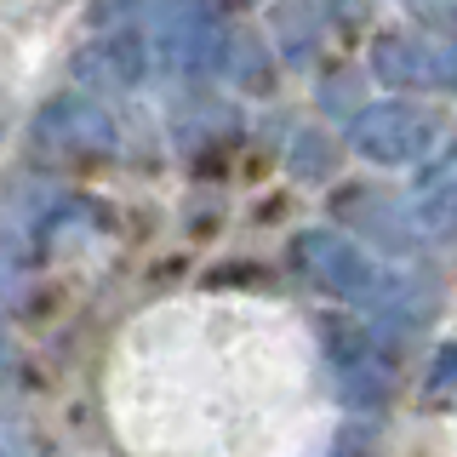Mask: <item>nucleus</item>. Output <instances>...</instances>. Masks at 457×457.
Here are the masks:
<instances>
[{
	"label": "nucleus",
	"mask_w": 457,
	"mask_h": 457,
	"mask_svg": "<svg viewBox=\"0 0 457 457\" xmlns=\"http://www.w3.org/2000/svg\"><path fill=\"white\" fill-rule=\"evenodd\" d=\"M149 40L171 75H218L228 57V29L206 0H149Z\"/></svg>",
	"instance_id": "1"
},
{
	"label": "nucleus",
	"mask_w": 457,
	"mask_h": 457,
	"mask_svg": "<svg viewBox=\"0 0 457 457\" xmlns=\"http://www.w3.org/2000/svg\"><path fill=\"white\" fill-rule=\"evenodd\" d=\"M292 252H297V263H303V275L314 286H326L332 297H349V303H389V275H383V263H371V257L354 246L349 235H337V228H303Z\"/></svg>",
	"instance_id": "2"
},
{
	"label": "nucleus",
	"mask_w": 457,
	"mask_h": 457,
	"mask_svg": "<svg viewBox=\"0 0 457 457\" xmlns=\"http://www.w3.org/2000/svg\"><path fill=\"white\" fill-rule=\"evenodd\" d=\"M349 143L366 154L371 166H411L423 161V149L435 143V120L418 109V104H366L361 114L349 120Z\"/></svg>",
	"instance_id": "3"
},
{
	"label": "nucleus",
	"mask_w": 457,
	"mask_h": 457,
	"mask_svg": "<svg viewBox=\"0 0 457 457\" xmlns=\"http://www.w3.org/2000/svg\"><path fill=\"white\" fill-rule=\"evenodd\" d=\"M35 143L46 154L92 161V154L114 149V120L92 104V97H52V104L35 114Z\"/></svg>",
	"instance_id": "4"
},
{
	"label": "nucleus",
	"mask_w": 457,
	"mask_h": 457,
	"mask_svg": "<svg viewBox=\"0 0 457 457\" xmlns=\"http://www.w3.org/2000/svg\"><path fill=\"white\" fill-rule=\"evenodd\" d=\"M143 75H149V35L143 29H109L75 52V80L97 86V92H126Z\"/></svg>",
	"instance_id": "5"
},
{
	"label": "nucleus",
	"mask_w": 457,
	"mask_h": 457,
	"mask_svg": "<svg viewBox=\"0 0 457 457\" xmlns=\"http://www.w3.org/2000/svg\"><path fill=\"white\" fill-rule=\"evenodd\" d=\"M371 69H378V80H395V86H435L440 52H428L418 35H383L371 46Z\"/></svg>",
	"instance_id": "6"
},
{
	"label": "nucleus",
	"mask_w": 457,
	"mask_h": 457,
	"mask_svg": "<svg viewBox=\"0 0 457 457\" xmlns=\"http://www.w3.org/2000/svg\"><path fill=\"white\" fill-rule=\"evenodd\" d=\"M0 457H35L29 452V435L18 423H0Z\"/></svg>",
	"instance_id": "7"
},
{
	"label": "nucleus",
	"mask_w": 457,
	"mask_h": 457,
	"mask_svg": "<svg viewBox=\"0 0 457 457\" xmlns=\"http://www.w3.org/2000/svg\"><path fill=\"white\" fill-rule=\"evenodd\" d=\"M452 383H457V349H446V354H440V361H435V371H428V389H452Z\"/></svg>",
	"instance_id": "8"
},
{
	"label": "nucleus",
	"mask_w": 457,
	"mask_h": 457,
	"mask_svg": "<svg viewBox=\"0 0 457 457\" xmlns=\"http://www.w3.org/2000/svg\"><path fill=\"white\" fill-rule=\"evenodd\" d=\"M440 80H446L452 92H457V46H452V52H440Z\"/></svg>",
	"instance_id": "9"
},
{
	"label": "nucleus",
	"mask_w": 457,
	"mask_h": 457,
	"mask_svg": "<svg viewBox=\"0 0 457 457\" xmlns=\"http://www.w3.org/2000/svg\"><path fill=\"white\" fill-rule=\"evenodd\" d=\"M406 6H411V12H428V18H435V12H446L452 0H406Z\"/></svg>",
	"instance_id": "10"
},
{
	"label": "nucleus",
	"mask_w": 457,
	"mask_h": 457,
	"mask_svg": "<svg viewBox=\"0 0 457 457\" xmlns=\"http://www.w3.org/2000/svg\"><path fill=\"white\" fill-rule=\"evenodd\" d=\"M0 366H6V343H0Z\"/></svg>",
	"instance_id": "11"
}]
</instances>
